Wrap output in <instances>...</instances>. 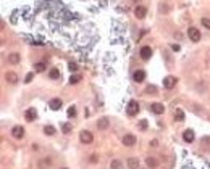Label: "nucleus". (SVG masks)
<instances>
[{
    "label": "nucleus",
    "mask_w": 210,
    "mask_h": 169,
    "mask_svg": "<svg viewBox=\"0 0 210 169\" xmlns=\"http://www.w3.org/2000/svg\"><path fill=\"white\" fill-rule=\"evenodd\" d=\"M74 116H76V108L70 106L68 108V118H74Z\"/></svg>",
    "instance_id": "27"
},
{
    "label": "nucleus",
    "mask_w": 210,
    "mask_h": 169,
    "mask_svg": "<svg viewBox=\"0 0 210 169\" xmlns=\"http://www.w3.org/2000/svg\"><path fill=\"white\" fill-rule=\"evenodd\" d=\"M188 35H189V39L192 42H199L200 40V31L197 28H194V26H191V28L188 29Z\"/></svg>",
    "instance_id": "1"
},
{
    "label": "nucleus",
    "mask_w": 210,
    "mask_h": 169,
    "mask_svg": "<svg viewBox=\"0 0 210 169\" xmlns=\"http://www.w3.org/2000/svg\"><path fill=\"white\" fill-rule=\"evenodd\" d=\"M128 166H130L131 169H137L139 168V159L137 158H130L128 159Z\"/></svg>",
    "instance_id": "17"
},
{
    "label": "nucleus",
    "mask_w": 210,
    "mask_h": 169,
    "mask_svg": "<svg viewBox=\"0 0 210 169\" xmlns=\"http://www.w3.org/2000/svg\"><path fill=\"white\" fill-rule=\"evenodd\" d=\"M79 140L83 142V143H91V142L94 140V137H92V134L89 131H83L79 134Z\"/></svg>",
    "instance_id": "5"
},
{
    "label": "nucleus",
    "mask_w": 210,
    "mask_h": 169,
    "mask_svg": "<svg viewBox=\"0 0 210 169\" xmlns=\"http://www.w3.org/2000/svg\"><path fill=\"white\" fill-rule=\"evenodd\" d=\"M81 79H83V76H81V74H74V76L70 77V84H71V86H74V84H78Z\"/></svg>",
    "instance_id": "21"
},
{
    "label": "nucleus",
    "mask_w": 210,
    "mask_h": 169,
    "mask_svg": "<svg viewBox=\"0 0 210 169\" xmlns=\"http://www.w3.org/2000/svg\"><path fill=\"white\" fill-rule=\"evenodd\" d=\"M139 129H141V131H146V129H147V121H146V119H141Z\"/></svg>",
    "instance_id": "30"
},
{
    "label": "nucleus",
    "mask_w": 210,
    "mask_h": 169,
    "mask_svg": "<svg viewBox=\"0 0 210 169\" xmlns=\"http://www.w3.org/2000/svg\"><path fill=\"white\" fill-rule=\"evenodd\" d=\"M44 134L46 135H53L55 134V127H53V126H46V127H44Z\"/></svg>",
    "instance_id": "22"
},
{
    "label": "nucleus",
    "mask_w": 210,
    "mask_h": 169,
    "mask_svg": "<svg viewBox=\"0 0 210 169\" xmlns=\"http://www.w3.org/2000/svg\"><path fill=\"white\" fill-rule=\"evenodd\" d=\"M134 15H136V18L142 19V18H146V15H147V8H146V7H141V5H137V7L134 8Z\"/></svg>",
    "instance_id": "10"
},
{
    "label": "nucleus",
    "mask_w": 210,
    "mask_h": 169,
    "mask_svg": "<svg viewBox=\"0 0 210 169\" xmlns=\"http://www.w3.org/2000/svg\"><path fill=\"white\" fill-rule=\"evenodd\" d=\"M146 164H147V166H150V168H157V166H158V163H157V159H155V158L149 156V158L146 159Z\"/></svg>",
    "instance_id": "19"
},
{
    "label": "nucleus",
    "mask_w": 210,
    "mask_h": 169,
    "mask_svg": "<svg viewBox=\"0 0 210 169\" xmlns=\"http://www.w3.org/2000/svg\"><path fill=\"white\" fill-rule=\"evenodd\" d=\"M32 79H34V72H28V76H26L24 82H26V84H29V82H31Z\"/></svg>",
    "instance_id": "31"
},
{
    "label": "nucleus",
    "mask_w": 210,
    "mask_h": 169,
    "mask_svg": "<svg viewBox=\"0 0 210 169\" xmlns=\"http://www.w3.org/2000/svg\"><path fill=\"white\" fill-rule=\"evenodd\" d=\"M62 100L60 98H52V100L49 102V106H50V110H53V111H58L60 108H62Z\"/></svg>",
    "instance_id": "11"
},
{
    "label": "nucleus",
    "mask_w": 210,
    "mask_h": 169,
    "mask_svg": "<svg viewBox=\"0 0 210 169\" xmlns=\"http://www.w3.org/2000/svg\"><path fill=\"white\" fill-rule=\"evenodd\" d=\"M137 113H139V105H137L136 100H131L128 103V114L130 116H136Z\"/></svg>",
    "instance_id": "2"
},
{
    "label": "nucleus",
    "mask_w": 210,
    "mask_h": 169,
    "mask_svg": "<svg viewBox=\"0 0 210 169\" xmlns=\"http://www.w3.org/2000/svg\"><path fill=\"white\" fill-rule=\"evenodd\" d=\"M91 161H92V163H97V155H92V156H91Z\"/></svg>",
    "instance_id": "34"
},
{
    "label": "nucleus",
    "mask_w": 210,
    "mask_h": 169,
    "mask_svg": "<svg viewBox=\"0 0 210 169\" xmlns=\"http://www.w3.org/2000/svg\"><path fill=\"white\" fill-rule=\"evenodd\" d=\"M11 135H13L15 138H23V137H24V127H21V126H15V127L11 129Z\"/></svg>",
    "instance_id": "7"
},
{
    "label": "nucleus",
    "mask_w": 210,
    "mask_h": 169,
    "mask_svg": "<svg viewBox=\"0 0 210 169\" xmlns=\"http://www.w3.org/2000/svg\"><path fill=\"white\" fill-rule=\"evenodd\" d=\"M63 169H68V168H63Z\"/></svg>",
    "instance_id": "36"
},
{
    "label": "nucleus",
    "mask_w": 210,
    "mask_h": 169,
    "mask_svg": "<svg viewBox=\"0 0 210 169\" xmlns=\"http://www.w3.org/2000/svg\"><path fill=\"white\" fill-rule=\"evenodd\" d=\"M62 131L65 132V134H70V132L73 131V126H71L70 122H65V124H63V127H62Z\"/></svg>",
    "instance_id": "24"
},
{
    "label": "nucleus",
    "mask_w": 210,
    "mask_h": 169,
    "mask_svg": "<svg viewBox=\"0 0 210 169\" xmlns=\"http://www.w3.org/2000/svg\"><path fill=\"white\" fill-rule=\"evenodd\" d=\"M49 76L52 77V79H60V71L57 68H52V69H50V72H49Z\"/></svg>",
    "instance_id": "20"
},
{
    "label": "nucleus",
    "mask_w": 210,
    "mask_h": 169,
    "mask_svg": "<svg viewBox=\"0 0 210 169\" xmlns=\"http://www.w3.org/2000/svg\"><path fill=\"white\" fill-rule=\"evenodd\" d=\"M175 119L176 121H184V113H183V110H176V113H175Z\"/></svg>",
    "instance_id": "23"
},
{
    "label": "nucleus",
    "mask_w": 210,
    "mask_h": 169,
    "mask_svg": "<svg viewBox=\"0 0 210 169\" xmlns=\"http://www.w3.org/2000/svg\"><path fill=\"white\" fill-rule=\"evenodd\" d=\"M123 145H125V147H133V145H136V137H134L133 134H126L125 137H123Z\"/></svg>",
    "instance_id": "6"
},
{
    "label": "nucleus",
    "mask_w": 210,
    "mask_h": 169,
    "mask_svg": "<svg viewBox=\"0 0 210 169\" xmlns=\"http://www.w3.org/2000/svg\"><path fill=\"white\" fill-rule=\"evenodd\" d=\"M110 168L112 169H123V163L120 161V159H113V161L110 163Z\"/></svg>",
    "instance_id": "18"
},
{
    "label": "nucleus",
    "mask_w": 210,
    "mask_h": 169,
    "mask_svg": "<svg viewBox=\"0 0 210 169\" xmlns=\"http://www.w3.org/2000/svg\"><path fill=\"white\" fill-rule=\"evenodd\" d=\"M172 48L175 50V52H178V50H179V45H178V44H173V45H172Z\"/></svg>",
    "instance_id": "33"
},
{
    "label": "nucleus",
    "mask_w": 210,
    "mask_h": 169,
    "mask_svg": "<svg viewBox=\"0 0 210 169\" xmlns=\"http://www.w3.org/2000/svg\"><path fill=\"white\" fill-rule=\"evenodd\" d=\"M139 55H141V58H142V60H146V61H147V60L152 56V48L149 47V45H144V47L141 48Z\"/></svg>",
    "instance_id": "4"
},
{
    "label": "nucleus",
    "mask_w": 210,
    "mask_h": 169,
    "mask_svg": "<svg viewBox=\"0 0 210 169\" xmlns=\"http://www.w3.org/2000/svg\"><path fill=\"white\" fill-rule=\"evenodd\" d=\"M20 60H21L20 53H10V55H8V63H10V65H18Z\"/></svg>",
    "instance_id": "16"
},
{
    "label": "nucleus",
    "mask_w": 210,
    "mask_h": 169,
    "mask_svg": "<svg viewBox=\"0 0 210 169\" xmlns=\"http://www.w3.org/2000/svg\"><path fill=\"white\" fill-rule=\"evenodd\" d=\"M183 138H184L186 143H191V142L196 138V135H194V131H191V129H186V131L183 132Z\"/></svg>",
    "instance_id": "9"
},
{
    "label": "nucleus",
    "mask_w": 210,
    "mask_h": 169,
    "mask_svg": "<svg viewBox=\"0 0 210 169\" xmlns=\"http://www.w3.org/2000/svg\"><path fill=\"white\" fill-rule=\"evenodd\" d=\"M200 23H202V26H205L207 29H210V18H202Z\"/></svg>",
    "instance_id": "28"
},
{
    "label": "nucleus",
    "mask_w": 210,
    "mask_h": 169,
    "mask_svg": "<svg viewBox=\"0 0 210 169\" xmlns=\"http://www.w3.org/2000/svg\"><path fill=\"white\" fill-rule=\"evenodd\" d=\"M146 93H149V95H155V93H157V87L155 86H147Z\"/></svg>",
    "instance_id": "26"
},
{
    "label": "nucleus",
    "mask_w": 210,
    "mask_h": 169,
    "mask_svg": "<svg viewBox=\"0 0 210 169\" xmlns=\"http://www.w3.org/2000/svg\"><path fill=\"white\" fill-rule=\"evenodd\" d=\"M176 82H178V79H176V77L167 76V77L163 79V87H165V89H173V87L176 86Z\"/></svg>",
    "instance_id": "3"
},
{
    "label": "nucleus",
    "mask_w": 210,
    "mask_h": 169,
    "mask_svg": "<svg viewBox=\"0 0 210 169\" xmlns=\"http://www.w3.org/2000/svg\"><path fill=\"white\" fill-rule=\"evenodd\" d=\"M108 126H110V121L107 119V118H102V119H99V122H97L99 131H105V129H108Z\"/></svg>",
    "instance_id": "14"
},
{
    "label": "nucleus",
    "mask_w": 210,
    "mask_h": 169,
    "mask_svg": "<svg viewBox=\"0 0 210 169\" xmlns=\"http://www.w3.org/2000/svg\"><path fill=\"white\" fill-rule=\"evenodd\" d=\"M5 79H7V82H10V84H16L18 82V74L13 72V71H10V72L5 74Z\"/></svg>",
    "instance_id": "13"
},
{
    "label": "nucleus",
    "mask_w": 210,
    "mask_h": 169,
    "mask_svg": "<svg viewBox=\"0 0 210 169\" xmlns=\"http://www.w3.org/2000/svg\"><path fill=\"white\" fill-rule=\"evenodd\" d=\"M34 69H36V72H42L44 69H46V63H36Z\"/></svg>",
    "instance_id": "25"
},
{
    "label": "nucleus",
    "mask_w": 210,
    "mask_h": 169,
    "mask_svg": "<svg viewBox=\"0 0 210 169\" xmlns=\"http://www.w3.org/2000/svg\"><path fill=\"white\" fill-rule=\"evenodd\" d=\"M68 69H70L71 72L78 71V65H76V63H73V61H70V63H68Z\"/></svg>",
    "instance_id": "29"
},
{
    "label": "nucleus",
    "mask_w": 210,
    "mask_h": 169,
    "mask_svg": "<svg viewBox=\"0 0 210 169\" xmlns=\"http://www.w3.org/2000/svg\"><path fill=\"white\" fill-rule=\"evenodd\" d=\"M150 110L154 111L155 114H163V111H165V106L162 103H152L150 105Z\"/></svg>",
    "instance_id": "15"
},
{
    "label": "nucleus",
    "mask_w": 210,
    "mask_h": 169,
    "mask_svg": "<svg viewBox=\"0 0 210 169\" xmlns=\"http://www.w3.org/2000/svg\"><path fill=\"white\" fill-rule=\"evenodd\" d=\"M150 147H158V140H155V138H154V140L150 142Z\"/></svg>",
    "instance_id": "32"
},
{
    "label": "nucleus",
    "mask_w": 210,
    "mask_h": 169,
    "mask_svg": "<svg viewBox=\"0 0 210 169\" xmlns=\"http://www.w3.org/2000/svg\"><path fill=\"white\" fill-rule=\"evenodd\" d=\"M133 2H137V0H133Z\"/></svg>",
    "instance_id": "35"
},
{
    "label": "nucleus",
    "mask_w": 210,
    "mask_h": 169,
    "mask_svg": "<svg viewBox=\"0 0 210 169\" xmlns=\"http://www.w3.org/2000/svg\"><path fill=\"white\" fill-rule=\"evenodd\" d=\"M133 79H134V82H144V79H146V72L142 71V69H137V71H134V74H133Z\"/></svg>",
    "instance_id": "8"
},
{
    "label": "nucleus",
    "mask_w": 210,
    "mask_h": 169,
    "mask_svg": "<svg viewBox=\"0 0 210 169\" xmlns=\"http://www.w3.org/2000/svg\"><path fill=\"white\" fill-rule=\"evenodd\" d=\"M24 118H26V121H34L36 118H37V111L34 110V108H29V110H26V113H24Z\"/></svg>",
    "instance_id": "12"
}]
</instances>
